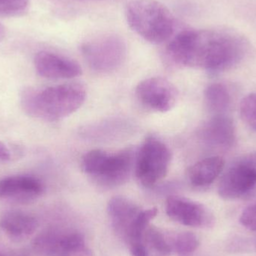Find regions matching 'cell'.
Listing matches in <instances>:
<instances>
[{
	"label": "cell",
	"instance_id": "cell-16",
	"mask_svg": "<svg viewBox=\"0 0 256 256\" xmlns=\"http://www.w3.org/2000/svg\"><path fill=\"white\" fill-rule=\"evenodd\" d=\"M224 167L225 161L220 156L204 158L188 168V178L194 186H207L216 180Z\"/></svg>",
	"mask_w": 256,
	"mask_h": 256
},
{
	"label": "cell",
	"instance_id": "cell-5",
	"mask_svg": "<svg viewBox=\"0 0 256 256\" xmlns=\"http://www.w3.org/2000/svg\"><path fill=\"white\" fill-rule=\"evenodd\" d=\"M172 154L168 146L154 136H148L137 150L134 171L142 185L150 188L165 178Z\"/></svg>",
	"mask_w": 256,
	"mask_h": 256
},
{
	"label": "cell",
	"instance_id": "cell-10",
	"mask_svg": "<svg viewBox=\"0 0 256 256\" xmlns=\"http://www.w3.org/2000/svg\"><path fill=\"white\" fill-rule=\"evenodd\" d=\"M166 212L172 220L186 226L203 228L210 226L214 222L213 216L206 206L184 197H168Z\"/></svg>",
	"mask_w": 256,
	"mask_h": 256
},
{
	"label": "cell",
	"instance_id": "cell-2",
	"mask_svg": "<svg viewBox=\"0 0 256 256\" xmlns=\"http://www.w3.org/2000/svg\"><path fill=\"white\" fill-rule=\"evenodd\" d=\"M86 92L80 84L24 88L20 104L24 112L38 120L56 122L76 112L84 103Z\"/></svg>",
	"mask_w": 256,
	"mask_h": 256
},
{
	"label": "cell",
	"instance_id": "cell-27",
	"mask_svg": "<svg viewBox=\"0 0 256 256\" xmlns=\"http://www.w3.org/2000/svg\"><path fill=\"white\" fill-rule=\"evenodd\" d=\"M4 36H6V30H4V27L0 24V42L3 40Z\"/></svg>",
	"mask_w": 256,
	"mask_h": 256
},
{
	"label": "cell",
	"instance_id": "cell-28",
	"mask_svg": "<svg viewBox=\"0 0 256 256\" xmlns=\"http://www.w3.org/2000/svg\"></svg>",
	"mask_w": 256,
	"mask_h": 256
},
{
	"label": "cell",
	"instance_id": "cell-22",
	"mask_svg": "<svg viewBox=\"0 0 256 256\" xmlns=\"http://www.w3.org/2000/svg\"><path fill=\"white\" fill-rule=\"evenodd\" d=\"M30 0H0V16L14 18L27 12Z\"/></svg>",
	"mask_w": 256,
	"mask_h": 256
},
{
	"label": "cell",
	"instance_id": "cell-19",
	"mask_svg": "<svg viewBox=\"0 0 256 256\" xmlns=\"http://www.w3.org/2000/svg\"><path fill=\"white\" fill-rule=\"evenodd\" d=\"M200 239L191 232L180 233L174 242V250L179 256H188L195 252L200 246Z\"/></svg>",
	"mask_w": 256,
	"mask_h": 256
},
{
	"label": "cell",
	"instance_id": "cell-9",
	"mask_svg": "<svg viewBox=\"0 0 256 256\" xmlns=\"http://www.w3.org/2000/svg\"><path fill=\"white\" fill-rule=\"evenodd\" d=\"M137 98L152 110L166 112L177 103V88L168 80L154 76L141 81L136 88Z\"/></svg>",
	"mask_w": 256,
	"mask_h": 256
},
{
	"label": "cell",
	"instance_id": "cell-18",
	"mask_svg": "<svg viewBox=\"0 0 256 256\" xmlns=\"http://www.w3.org/2000/svg\"><path fill=\"white\" fill-rule=\"evenodd\" d=\"M158 213L156 208L141 210L128 228L126 238L129 245L144 242L143 238L148 224L158 215Z\"/></svg>",
	"mask_w": 256,
	"mask_h": 256
},
{
	"label": "cell",
	"instance_id": "cell-8",
	"mask_svg": "<svg viewBox=\"0 0 256 256\" xmlns=\"http://www.w3.org/2000/svg\"><path fill=\"white\" fill-rule=\"evenodd\" d=\"M256 186V153L250 154L232 164L224 172L218 194L226 200L248 195Z\"/></svg>",
	"mask_w": 256,
	"mask_h": 256
},
{
	"label": "cell",
	"instance_id": "cell-7",
	"mask_svg": "<svg viewBox=\"0 0 256 256\" xmlns=\"http://www.w3.org/2000/svg\"><path fill=\"white\" fill-rule=\"evenodd\" d=\"M32 248L42 256H92L84 236L74 231L45 230L33 240Z\"/></svg>",
	"mask_w": 256,
	"mask_h": 256
},
{
	"label": "cell",
	"instance_id": "cell-3",
	"mask_svg": "<svg viewBox=\"0 0 256 256\" xmlns=\"http://www.w3.org/2000/svg\"><path fill=\"white\" fill-rule=\"evenodd\" d=\"M126 14L131 30L149 43H164L174 33L176 22L172 14L156 0H129Z\"/></svg>",
	"mask_w": 256,
	"mask_h": 256
},
{
	"label": "cell",
	"instance_id": "cell-1",
	"mask_svg": "<svg viewBox=\"0 0 256 256\" xmlns=\"http://www.w3.org/2000/svg\"><path fill=\"white\" fill-rule=\"evenodd\" d=\"M246 40L228 30H186L167 46L168 56L184 67L218 73L238 64L246 54Z\"/></svg>",
	"mask_w": 256,
	"mask_h": 256
},
{
	"label": "cell",
	"instance_id": "cell-12",
	"mask_svg": "<svg viewBox=\"0 0 256 256\" xmlns=\"http://www.w3.org/2000/svg\"><path fill=\"white\" fill-rule=\"evenodd\" d=\"M36 72L46 79H73L82 74L76 62L50 51H40L34 58Z\"/></svg>",
	"mask_w": 256,
	"mask_h": 256
},
{
	"label": "cell",
	"instance_id": "cell-23",
	"mask_svg": "<svg viewBox=\"0 0 256 256\" xmlns=\"http://www.w3.org/2000/svg\"><path fill=\"white\" fill-rule=\"evenodd\" d=\"M240 222L246 230L256 232V202L243 210L240 216Z\"/></svg>",
	"mask_w": 256,
	"mask_h": 256
},
{
	"label": "cell",
	"instance_id": "cell-25",
	"mask_svg": "<svg viewBox=\"0 0 256 256\" xmlns=\"http://www.w3.org/2000/svg\"><path fill=\"white\" fill-rule=\"evenodd\" d=\"M0 256H27L24 251L12 249L0 243Z\"/></svg>",
	"mask_w": 256,
	"mask_h": 256
},
{
	"label": "cell",
	"instance_id": "cell-6",
	"mask_svg": "<svg viewBox=\"0 0 256 256\" xmlns=\"http://www.w3.org/2000/svg\"><path fill=\"white\" fill-rule=\"evenodd\" d=\"M80 51L92 69L106 73L116 70L126 60L127 46L120 36L109 34L84 42Z\"/></svg>",
	"mask_w": 256,
	"mask_h": 256
},
{
	"label": "cell",
	"instance_id": "cell-26",
	"mask_svg": "<svg viewBox=\"0 0 256 256\" xmlns=\"http://www.w3.org/2000/svg\"><path fill=\"white\" fill-rule=\"evenodd\" d=\"M12 158L10 152L8 148L4 144V143L0 142V161L9 160Z\"/></svg>",
	"mask_w": 256,
	"mask_h": 256
},
{
	"label": "cell",
	"instance_id": "cell-24",
	"mask_svg": "<svg viewBox=\"0 0 256 256\" xmlns=\"http://www.w3.org/2000/svg\"><path fill=\"white\" fill-rule=\"evenodd\" d=\"M130 252L132 256H148V255L144 242L130 245Z\"/></svg>",
	"mask_w": 256,
	"mask_h": 256
},
{
	"label": "cell",
	"instance_id": "cell-14",
	"mask_svg": "<svg viewBox=\"0 0 256 256\" xmlns=\"http://www.w3.org/2000/svg\"><path fill=\"white\" fill-rule=\"evenodd\" d=\"M38 225L36 216L22 210H8L0 216V230L13 240L27 238L36 232Z\"/></svg>",
	"mask_w": 256,
	"mask_h": 256
},
{
	"label": "cell",
	"instance_id": "cell-17",
	"mask_svg": "<svg viewBox=\"0 0 256 256\" xmlns=\"http://www.w3.org/2000/svg\"><path fill=\"white\" fill-rule=\"evenodd\" d=\"M206 105L215 115H220L230 108L231 96L224 84L220 82L210 84L204 91Z\"/></svg>",
	"mask_w": 256,
	"mask_h": 256
},
{
	"label": "cell",
	"instance_id": "cell-11",
	"mask_svg": "<svg viewBox=\"0 0 256 256\" xmlns=\"http://www.w3.org/2000/svg\"><path fill=\"white\" fill-rule=\"evenodd\" d=\"M43 192V184L34 176L18 174L0 180V200L24 204L34 201Z\"/></svg>",
	"mask_w": 256,
	"mask_h": 256
},
{
	"label": "cell",
	"instance_id": "cell-4",
	"mask_svg": "<svg viewBox=\"0 0 256 256\" xmlns=\"http://www.w3.org/2000/svg\"><path fill=\"white\" fill-rule=\"evenodd\" d=\"M136 152L132 148L117 153L94 149L84 155L81 167L100 186L115 188L126 183L134 171Z\"/></svg>",
	"mask_w": 256,
	"mask_h": 256
},
{
	"label": "cell",
	"instance_id": "cell-20",
	"mask_svg": "<svg viewBox=\"0 0 256 256\" xmlns=\"http://www.w3.org/2000/svg\"><path fill=\"white\" fill-rule=\"evenodd\" d=\"M240 114L244 122L256 132V93H251L242 99Z\"/></svg>",
	"mask_w": 256,
	"mask_h": 256
},
{
	"label": "cell",
	"instance_id": "cell-15",
	"mask_svg": "<svg viewBox=\"0 0 256 256\" xmlns=\"http://www.w3.org/2000/svg\"><path fill=\"white\" fill-rule=\"evenodd\" d=\"M134 202L124 196H115L110 200L108 212L114 228L126 238L128 228L141 212Z\"/></svg>",
	"mask_w": 256,
	"mask_h": 256
},
{
	"label": "cell",
	"instance_id": "cell-13",
	"mask_svg": "<svg viewBox=\"0 0 256 256\" xmlns=\"http://www.w3.org/2000/svg\"><path fill=\"white\" fill-rule=\"evenodd\" d=\"M201 136L210 146L226 149L236 141V128L230 117L224 114L215 115L203 126Z\"/></svg>",
	"mask_w": 256,
	"mask_h": 256
},
{
	"label": "cell",
	"instance_id": "cell-21",
	"mask_svg": "<svg viewBox=\"0 0 256 256\" xmlns=\"http://www.w3.org/2000/svg\"><path fill=\"white\" fill-rule=\"evenodd\" d=\"M144 237L149 245L156 252L164 256H170L172 248L164 234L155 227H148L144 233Z\"/></svg>",
	"mask_w": 256,
	"mask_h": 256
}]
</instances>
